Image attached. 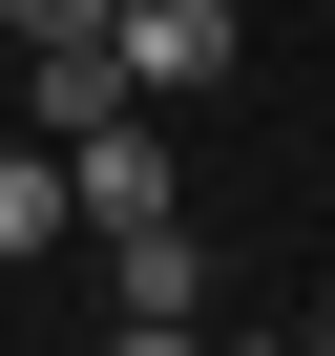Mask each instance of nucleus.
I'll use <instances>...</instances> for the list:
<instances>
[{
    "label": "nucleus",
    "mask_w": 335,
    "mask_h": 356,
    "mask_svg": "<svg viewBox=\"0 0 335 356\" xmlns=\"http://www.w3.org/2000/svg\"><path fill=\"white\" fill-rule=\"evenodd\" d=\"M314 356H335V314H314Z\"/></svg>",
    "instance_id": "1a4fd4ad"
},
{
    "label": "nucleus",
    "mask_w": 335,
    "mask_h": 356,
    "mask_svg": "<svg viewBox=\"0 0 335 356\" xmlns=\"http://www.w3.org/2000/svg\"><path fill=\"white\" fill-rule=\"evenodd\" d=\"M22 105H42V147H63V126L126 105V63H105V42H22Z\"/></svg>",
    "instance_id": "7ed1b4c3"
},
{
    "label": "nucleus",
    "mask_w": 335,
    "mask_h": 356,
    "mask_svg": "<svg viewBox=\"0 0 335 356\" xmlns=\"http://www.w3.org/2000/svg\"><path fill=\"white\" fill-rule=\"evenodd\" d=\"M231 356H314V335H231Z\"/></svg>",
    "instance_id": "6e6552de"
},
{
    "label": "nucleus",
    "mask_w": 335,
    "mask_h": 356,
    "mask_svg": "<svg viewBox=\"0 0 335 356\" xmlns=\"http://www.w3.org/2000/svg\"><path fill=\"white\" fill-rule=\"evenodd\" d=\"M105 356H210V335H189V314H126V335H105Z\"/></svg>",
    "instance_id": "0eeeda50"
},
{
    "label": "nucleus",
    "mask_w": 335,
    "mask_h": 356,
    "mask_svg": "<svg viewBox=\"0 0 335 356\" xmlns=\"http://www.w3.org/2000/svg\"><path fill=\"white\" fill-rule=\"evenodd\" d=\"M105 252H126V314H210V252L168 231V210H147V231H105Z\"/></svg>",
    "instance_id": "20e7f679"
},
{
    "label": "nucleus",
    "mask_w": 335,
    "mask_h": 356,
    "mask_svg": "<svg viewBox=\"0 0 335 356\" xmlns=\"http://www.w3.org/2000/svg\"><path fill=\"white\" fill-rule=\"evenodd\" d=\"M42 231H84V210H63V147H0V273H22Z\"/></svg>",
    "instance_id": "39448f33"
},
{
    "label": "nucleus",
    "mask_w": 335,
    "mask_h": 356,
    "mask_svg": "<svg viewBox=\"0 0 335 356\" xmlns=\"http://www.w3.org/2000/svg\"><path fill=\"white\" fill-rule=\"evenodd\" d=\"M0 42H105V0H0Z\"/></svg>",
    "instance_id": "423d86ee"
},
{
    "label": "nucleus",
    "mask_w": 335,
    "mask_h": 356,
    "mask_svg": "<svg viewBox=\"0 0 335 356\" xmlns=\"http://www.w3.org/2000/svg\"><path fill=\"white\" fill-rule=\"evenodd\" d=\"M105 63H126V105H210L252 63V22L231 0H105Z\"/></svg>",
    "instance_id": "f257e3e1"
},
{
    "label": "nucleus",
    "mask_w": 335,
    "mask_h": 356,
    "mask_svg": "<svg viewBox=\"0 0 335 356\" xmlns=\"http://www.w3.org/2000/svg\"><path fill=\"white\" fill-rule=\"evenodd\" d=\"M63 210H84V231H147V210H168V147H147V105L63 126Z\"/></svg>",
    "instance_id": "f03ea898"
}]
</instances>
